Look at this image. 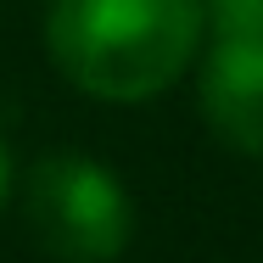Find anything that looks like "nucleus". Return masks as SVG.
Instances as JSON below:
<instances>
[{
  "mask_svg": "<svg viewBox=\"0 0 263 263\" xmlns=\"http://www.w3.org/2000/svg\"><path fill=\"white\" fill-rule=\"evenodd\" d=\"M202 0H51L45 45L96 101L162 96L202 45Z\"/></svg>",
  "mask_w": 263,
  "mask_h": 263,
  "instance_id": "1",
  "label": "nucleus"
},
{
  "mask_svg": "<svg viewBox=\"0 0 263 263\" xmlns=\"http://www.w3.org/2000/svg\"><path fill=\"white\" fill-rule=\"evenodd\" d=\"M28 230L56 263H118L135 235V208L106 162L56 152L28 174Z\"/></svg>",
  "mask_w": 263,
  "mask_h": 263,
  "instance_id": "2",
  "label": "nucleus"
},
{
  "mask_svg": "<svg viewBox=\"0 0 263 263\" xmlns=\"http://www.w3.org/2000/svg\"><path fill=\"white\" fill-rule=\"evenodd\" d=\"M202 112L224 146L263 157V45L213 40L202 62Z\"/></svg>",
  "mask_w": 263,
  "mask_h": 263,
  "instance_id": "3",
  "label": "nucleus"
},
{
  "mask_svg": "<svg viewBox=\"0 0 263 263\" xmlns=\"http://www.w3.org/2000/svg\"><path fill=\"white\" fill-rule=\"evenodd\" d=\"M202 23L213 28V40L263 45V0H202Z\"/></svg>",
  "mask_w": 263,
  "mask_h": 263,
  "instance_id": "4",
  "label": "nucleus"
},
{
  "mask_svg": "<svg viewBox=\"0 0 263 263\" xmlns=\"http://www.w3.org/2000/svg\"><path fill=\"white\" fill-rule=\"evenodd\" d=\"M6 185H11V162H6V146H0V202H6Z\"/></svg>",
  "mask_w": 263,
  "mask_h": 263,
  "instance_id": "5",
  "label": "nucleus"
}]
</instances>
